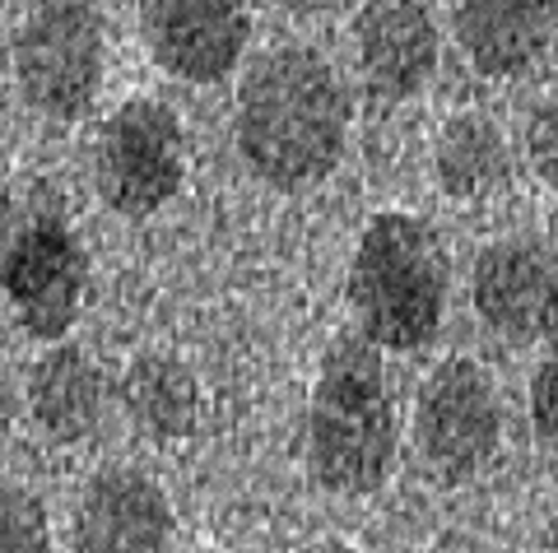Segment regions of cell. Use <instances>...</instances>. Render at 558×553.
Returning <instances> with one entry per match:
<instances>
[{"mask_svg": "<svg viewBox=\"0 0 558 553\" xmlns=\"http://www.w3.org/2000/svg\"><path fill=\"white\" fill-rule=\"evenodd\" d=\"M349 89L312 47L266 51L238 89V153L270 186H312L340 163Z\"/></svg>", "mask_w": 558, "mask_h": 553, "instance_id": "obj_1", "label": "cell"}, {"mask_svg": "<svg viewBox=\"0 0 558 553\" xmlns=\"http://www.w3.org/2000/svg\"><path fill=\"white\" fill-rule=\"evenodd\" d=\"M400 423L381 349L344 331L330 340L307 401V470L326 493H377L396 470Z\"/></svg>", "mask_w": 558, "mask_h": 553, "instance_id": "obj_2", "label": "cell"}, {"mask_svg": "<svg viewBox=\"0 0 558 553\" xmlns=\"http://www.w3.org/2000/svg\"><path fill=\"white\" fill-rule=\"evenodd\" d=\"M447 288L451 261L428 219L387 210L363 229L349 266V303L373 349L414 354L438 340Z\"/></svg>", "mask_w": 558, "mask_h": 553, "instance_id": "obj_3", "label": "cell"}, {"mask_svg": "<svg viewBox=\"0 0 558 553\" xmlns=\"http://www.w3.org/2000/svg\"><path fill=\"white\" fill-rule=\"evenodd\" d=\"M89 256L65 210V196L43 177L0 192V293L28 335L61 340L80 317Z\"/></svg>", "mask_w": 558, "mask_h": 553, "instance_id": "obj_4", "label": "cell"}, {"mask_svg": "<svg viewBox=\"0 0 558 553\" xmlns=\"http://www.w3.org/2000/svg\"><path fill=\"white\" fill-rule=\"evenodd\" d=\"M186 140L178 112L159 98H131L102 121L94 145V186L121 219H145L178 196Z\"/></svg>", "mask_w": 558, "mask_h": 553, "instance_id": "obj_5", "label": "cell"}, {"mask_svg": "<svg viewBox=\"0 0 558 553\" xmlns=\"http://www.w3.org/2000/svg\"><path fill=\"white\" fill-rule=\"evenodd\" d=\"M14 75L24 98L51 121L94 108L102 79V14L94 5H38L14 42Z\"/></svg>", "mask_w": 558, "mask_h": 553, "instance_id": "obj_6", "label": "cell"}, {"mask_svg": "<svg viewBox=\"0 0 558 553\" xmlns=\"http://www.w3.org/2000/svg\"><path fill=\"white\" fill-rule=\"evenodd\" d=\"M414 442L442 479L480 475L502 446V401L475 358H442L418 386Z\"/></svg>", "mask_w": 558, "mask_h": 553, "instance_id": "obj_7", "label": "cell"}, {"mask_svg": "<svg viewBox=\"0 0 558 553\" xmlns=\"http://www.w3.org/2000/svg\"><path fill=\"white\" fill-rule=\"evenodd\" d=\"M470 303L502 340H545L558 317V247L539 233L488 242L470 270Z\"/></svg>", "mask_w": 558, "mask_h": 553, "instance_id": "obj_8", "label": "cell"}, {"mask_svg": "<svg viewBox=\"0 0 558 553\" xmlns=\"http://www.w3.org/2000/svg\"><path fill=\"white\" fill-rule=\"evenodd\" d=\"M145 42L168 75L215 84L238 65L252 20L229 0H149L140 14Z\"/></svg>", "mask_w": 558, "mask_h": 553, "instance_id": "obj_9", "label": "cell"}, {"mask_svg": "<svg viewBox=\"0 0 558 553\" xmlns=\"http://www.w3.org/2000/svg\"><path fill=\"white\" fill-rule=\"evenodd\" d=\"M172 507L163 489L140 470H102L80 493L70 544L75 553H163Z\"/></svg>", "mask_w": 558, "mask_h": 553, "instance_id": "obj_10", "label": "cell"}, {"mask_svg": "<svg viewBox=\"0 0 558 553\" xmlns=\"http://www.w3.org/2000/svg\"><path fill=\"white\" fill-rule=\"evenodd\" d=\"M359 75L381 102L414 98L438 71V24L424 5L410 0H377L354 20Z\"/></svg>", "mask_w": 558, "mask_h": 553, "instance_id": "obj_11", "label": "cell"}, {"mask_svg": "<svg viewBox=\"0 0 558 553\" xmlns=\"http://www.w3.org/2000/svg\"><path fill=\"white\" fill-rule=\"evenodd\" d=\"M457 42L480 75L512 79L545 57L558 28V5L535 0H465L451 10Z\"/></svg>", "mask_w": 558, "mask_h": 553, "instance_id": "obj_12", "label": "cell"}, {"mask_svg": "<svg viewBox=\"0 0 558 553\" xmlns=\"http://www.w3.org/2000/svg\"><path fill=\"white\" fill-rule=\"evenodd\" d=\"M28 409L38 428L57 442H80L94 433L102 414V372L80 344H57L38 358L28 377Z\"/></svg>", "mask_w": 558, "mask_h": 553, "instance_id": "obj_13", "label": "cell"}, {"mask_svg": "<svg viewBox=\"0 0 558 553\" xmlns=\"http://www.w3.org/2000/svg\"><path fill=\"white\" fill-rule=\"evenodd\" d=\"M433 172L451 200H488L498 186H508L512 153L498 121H488L484 112H457L438 131Z\"/></svg>", "mask_w": 558, "mask_h": 553, "instance_id": "obj_14", "label": "cell"}, {"mask_svg": "<svg viewBox=\"0 0 558 553\" xmlns=\"http://www.w3.org/2000/svg\"><path fill=\"white\" fill-rule=\"evenodd\" d=\"M121 395L140 433L159 442L186 438L196 428V377L168 354H140L121 382Z\"/></svg>", "mask_w": 558, "mask_h": 553, "instance_id": "obj_15", "label": "cell"}, {"mask_svg": "<svg viewBox=\"0 0 558 553\" xmlns=\"http://www.w3.org/2000/svg\"><path fill=\"white\" fill-rule=\"evenodd\" d=\"M0 553H51L47 512L20 483H0Z\"/></svg>", "mask_w": 558, "mask_h": 553, "instance_id": "obj_16", "label": "cell"}, {"mask_svg": "<svg viewBox=\"0 0 558 553\" xmlns=\"http://www.w3.org/2000/svg\"><path fill=\"white\" fill-rule=\"evenodd\" d=\"M526 159L535 168V177L558 182V94L535 102L526 116Z\"/></svg>", "mask_w": 558, "mask_h": 553, "instance_id": "obj_17", "label": "cell"}, {"mask_svg": "<svg viewBox=\"0 0 558 553\" xmlns=\"http://www.w3.org/2000/svg\"><path fill=\"white\" fill-rule=\"evenodd\" d=\"M531 423L539 438L558 442V354H545L531 372Z\"/></svg>", "mask_w": 558, "mask_h": 553, "instance_id": "obj_18", "label": "cell"}, {"mask_svg": "<svg viewBox=\"0 0 558 553\" xmlns=\"http://www.w3.org/2000/svg\"><path fill=\"white\" fill-rule=\"evenodd\" d=\"M10 414H14V395H10V382H5V368H0V433L10 428Z\"/></svg>", "mask_w": 558, "mask_h": 553, "instance_id": "obj_19", "label": "cell"}, {"mask_svg": "<svg viewBox=\"0 0 558 553\" xmlns=\"http://www.w3.org/2000/svg\"><path fill=\"white\" fill-rule=\"evenodd\" d=\"M303 553H359V549H349V544H340V540H326V544H312V549H303Z\"/></svg>", "mask_w": 558, "mask_h": 553, "instance_id": "obj_20", "label": "cell"}, {"mask_svg": "<svg viewBox=\"0 0 558 553\" xmlns=\"http://www.w3.org/2000/svg\"><path fill=\"white\" fill-rule=\"evenodd\" d=\"M545 340H549V354H558V317H554V325H549V335H545Z\"/></svg>", "mask_w": 558, "mask_h": 553, "instance_id": "obj_21", "label": "cell"}]
</instances>
